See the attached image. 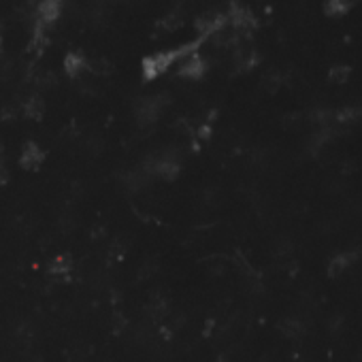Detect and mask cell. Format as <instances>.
<instances>
[{"mask_svg":"<svg viewBox=\"0 0 362 362\" xmlns=\"http://www.w3.org/2000/svg\"><path fill=\"white\" fill-rule=\"evenodd\" d=\"M200 43H202V39H198L194 43H188L183 47H177V49H171V51H160V53L148 56V58L143 60V64H141V68H143V79L145 82H152V79L160 77L162 72H167L175 62H181L188 56L196 53V49H198Z\"/></svg>","mask_w":362,"mask_h":362,"instance_id":"1","label":"cell"},{"mask_svg":"<svg viewBox=\"0 0 362 362\" xmlns=\"http://www.w3.org/2000/svg\"><path fill=\"white\" fill-rule=\"evenodd\" d=\"M171 98L169 94H156V96H148V98H141L136 103V109H134V115L138 119L141 126H150L154 124L162 113L164 109L169 107Z\"/></svg>","mask_w":362,"mask_h":362,"instance_id":"2","label":"cell"},{"mask_svg":"<svg viewBox=\"0 0 362 362\" xmlns=\"http://www.w3.org/2000/svg\"><path fill=\"white\" fill-rule=\"evenodd\" d=\"M143 171L148 173L150 177L156 175V177L164 179V181H173V179L179 177L181 164H179V158L175 154H164V156H156V158L145 162Z\"/></svg>","mask_w":362,"mask_h":362,"instance_id":"3","label":"cell"},{"mask_svg":"<svg viewBox=\"0 0 362 362\" xmlns=\"http://www.w3.org/2000/svg\"><path fill=\"white\" fill-rule=\"evenodd\" d=\"M43 160H45V152L34 141H28L22 148V154H20V167L24 171H37L43 164Z\"/></svg>","mask_w":362,"mask_h":362,"instance_id":"4","label":"cell"},{"mask_svg":"<svg viewBox=\"0 0 362 362\" xmlns=\"http://www.w3.org/2000/svg\"><path fill=\"white\" fill-rule=\"evenodd\" d=\"M205 70H207V62L200 56L192 53L186 60H181L177 75L183 77V79H200L205 75Z\"/></svg>","mask_w":362,"mask_h":362,"instance_id":"5","label":"cell"},{"mask_svg":"<svg viewBox=\"0 0 362 362\" xmlns=\"http://www.w3.org/2000/svg\"><path fill=\"white\" fill-rule=\"evenodd\" d=\"M90 62L82 56V53H68L66 58H64V70H66V75L70 77V79H77V77H82L84 72L90 68L88 66Z\"/></svg>","mask_w":362,"mask_h":362,"instance_id":"6","label":"cell"},{"mask_svg":"<svg viewBox=\"0 0 362 362\" xmlns=\"http://www.w3.org/2000/svg\"><path fill=\"white\" fill-rule=\"evenodd\" d=\"M70 273H72V260L68 256H58L47 266V275L53 279H68Z\"/></svg>","mask_w":362,"mask_h":362,"instance_id":"7","label":"cell"},{"mask_svg":"<svg viewBox=\"0 0 362 362\" xmlns=\"http://www.w3.org/2000/svg\"><path fill=\"white\" fill-rule=\"evenodd\" d=\"M60 9H62V0H41L37 13L43 24H51L53 20H58Z\"/></svg>","mask_w":362,"mask_h":362,"instance_id":"8","label":"cell"},{"mask_svg":"<svg viewBox=\"0 0 362 362\" xmlns=\"http://www.w3.org/2000/svg\"><path fill=\"white\" fill-rule=\"evenodd\" d=\"M43 113H45V103H43L41 96L34 94V96H30V98L24 103V115H26V117H30V119H41Z\"/></svg>","mask_w":362,"mask_h":362,"instance_id":"9","label":"cell"},{"mask_svg":"<svg viewBox=\"0 0 362 362\" xmlns=\"http://www.w3.org/2000/svg\"><path fill=\"white\" fill-rule=\"evenodd\" d=\"M354 254L349 252V254H341V256H335L332 260H330V264H328V275L330 277H337V275H341L351 262H354Z\"/></svg>","mask_w":362,"mask_h":362,"instance_id":"10","label":"cell"},{"mask_svg":"<svg viewBox=\"0 0 362 362\" xmlns=\"http://www.w3.org/2000/svg\"><path fill=\"white\" fill-rule=\"evenodd\" d=\"M356 3H358V0H328V3H326V13L328 15H341L347 9H351Z\"/></svg>","mask_w":362,"mask_h":362,"instance_id":"11","label":"cell"},{"mask_svg":"<svg viewBox=\"0 0 362 362\" xmlns=\"http://www.w3.org/2000/svg\"><path fill=\"white\" fill-rule=\"evenodd\" d=\"M351 75V68L345 66V64H337L332 70H330V82L332 84H345Z\"/></svg>","mask_w":362,"mask_h":362,"instance_id":"12","label":"cell"},{"mask_svg":"<svg viewBox=\"0 0 362 362\" xmlns=\"http://www.w3.org/2000/svg\"><path fill=\"white\" fill-rule=\"evenodd\" d=\"M150 181V175L145 173L143 169L141 171H132L130 175H128V183H130V188L132 190H138V188H143L145 183Z\"/></svg>","mask_w":362,"mask_h":362,"instance_id":"13","label":"cell"},{"mask_svg":"<svg viewBox=\"0 0 362 362\" xmlns=\"http://www.w3.org/2000/svg\"><path fill=\"white\" fill-rule=\"evenodd\" d=\"M279 86H281V77L277 75V72H271V75H266V77L262 79V88H264L269 94L277 92V90H279Z\"/></svg>","mask_w":362,"mask_h":362,"instance_id":"14","label":"cell"},{"mask_svg":"<svg viewBox=\"0 0 362 362\" xmlns=\"http://www.w3.org/2000/svg\"><path fill=\"white\" fill-rule=\"evenodd\" d=\"M181 24V15L177 13V11H173L167 20H164V26H167V30H175L177 26Z\"/></svg>","mask_w":362,"mask_h":362,"instance_id":"15","label":"cell"},{"mask_svg":"<svg viewBox=\"0 0 362 362\" xmlns=\"http://www.w3.org/2000/svg\"><path fill=\"white\" fill-rule=\"evenodd\" d=\"M283 330H285V335H299V332H301L303 328H301V322H295V320H290V322H285Z\"/></svg>","mask_w":362,"mask_h":362,"instance_id":"16","label":"cell"},{"mask_svg":"<svg viewBox=\"0 0 362 362\" xmlns=\"http://www.w3.org/2000/svg\"><path fill=\"white\" fill-rule=\"evenodd\" d=\"M7 179H9V171H7V167L3 164V160H0V186L7 183Z\"/></svg>","mask_w":362,"mask_h":362,"instance_id":"17","label":"cell"},{"mask_svg":"<svg viewBox=\"0 0 362 362\" xmlns=\"http://www.w3.org/2000/svg\"><path fill=\"white\" fill-rule=\"evenodd\" d=\"M3 154H5V148H3V143H0V160H3Z\"/></svg>","mask_w":362,"mask_h":362,"instance_id":"18","label":"cell"},{"mask_svg":"<svg viewBox=\"0 0 362 362\" xmlns=\"http://www.w3.org/2000/svg\"><path fill=\"white\" fill-rule=\"evenodd\" d=\"M0 51H3V34H0Z\"/></svg>","mask_w":362,"mask_h":362,"instance_id":"19","label":"cell"}]
</instances>
